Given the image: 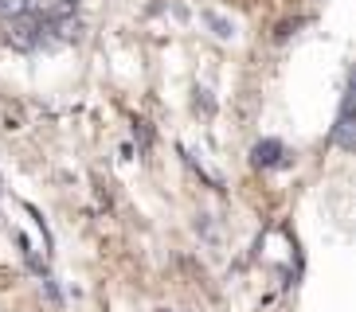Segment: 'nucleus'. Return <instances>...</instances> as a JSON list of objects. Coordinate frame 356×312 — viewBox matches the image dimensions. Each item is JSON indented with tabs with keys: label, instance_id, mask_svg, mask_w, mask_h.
<instances>
[{
	"label": "nucleus",
	"instance_id": "1",
	"mask_svg": "<svg viewBox=\"0 0 356 312\" xmlns=\"http://www.w3.org/2000/svg\"><path fill=\"white\" fill-rule=\"evenodd\" d=\"M43 40V24L40 16H32V12H24V16H12L8 20V43H16V47H35V43Z\"/></svg>",
	"mask_w": 356,
	"mask_h": 312
},
{
	"label": "nucleus",
	"instance_id": "2",
	"mask_svg": "<svg viewBox=\"0 0 356 312\" xmlns=\"http://www.w3.org/2000/svg\"><path fill=\"white\" fill-rule=\"evenodd\" d=\"M333 141L341 148H353V90H345V98H341V114H337Z\"/></svg>",
	"mask_w": 356,
	"mask_h": 312
},
{
	"label": "nucleus",
	"instance_id": "3",
	"mask_svg": "<svg viewBox=\"0 0 356 312\" xmlns=\"http://www.w3.org/2000/svg\"><path fill=\"white\" fill-rule=\"evenodd\" d=\"M278 153H282V145H278V141H262V145H254V164H259V168L278 164Z\"/></svg>",
	"mask_w": 356,
	"mask_h": 312
},
{
	"label": "nucleus",
	"instance_id": "4",
	"mask_svg": "<svg viewBox=\"0 0 356 312\" xmlns=\"http://www.w3.org/2000/svg\"><path fill=\"white\" fill-rule=\"evenodd\" d=\"M0 12L4 16H24V12H32V8H28V0H0Z\"/></svg>",
	"mask_w": 356,
	"mask_h": 312
}]
</instances>
